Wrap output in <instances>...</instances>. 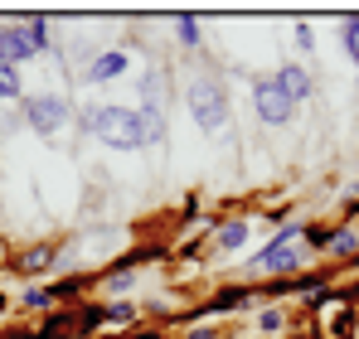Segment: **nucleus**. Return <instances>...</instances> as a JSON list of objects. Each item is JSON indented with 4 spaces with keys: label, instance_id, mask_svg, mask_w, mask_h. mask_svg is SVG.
Segmentation results:
<instances>
[{
    "label": "nucleus",
    "instance_id": "nucleus-1",
    "mask_svg": "<svg viewBox=\"0 0 359 339\" xmlns=\"http://www.w3.org/2000/svg\"><path fill=\"white\" fill-rule=\"evenodd\" d=\"M88 131L102 141V146H112V151H141L146 146V131H141V116L131 112V107H88Z\"/></svg>",
    "mask_w": 359,
    "mask_h": 339
},
{
    "label": "nucleus",
    "instance_id": "nucleus-7",
    "mask_svg": "<svg viewBox=\"0 0 359 339\" xmlns=\"http://www.w3.org/2000/svg\"><path fill=\"white\" fill-rule=\"evenodd\" d=\"M126 63H131V54L126 49H107V54H97L93 63H88V83H112V78H121L126 73Z\"/></svg>",
    "mask_w": 359,
    "mask_h": 339
},
{
    "label": "nucleus",
    "instance_id": "nucleus-9",
    "mask_svg": "<svg viewBox=\"0 0 359 339\" xmlns=\"http://www.w3.org/2000/svg\"><path fill=\"white\" fill-rule=\"evenodd\" d=\"M49 262H54V247H29V252H20L15 272L20 277H39V272H49Z\"/></svg>",
    "mask_w": 359,
    "mask_h": 339
},
{
    "label": "nucleus",
    "instance_id": "nucleus-20",
    "mask_svg": "<svg viewBox=\"0 0 359 339\" xmlns=\"http://www.w3.org/2000/svg\"><path fill=\"white\" fill-rule=\"evenodd\" d=\"M214 335H219L214 325H199V330H189V339H214Z\"/></svg>",
    "mask_w": 359,
    "mask_h": 339
},
{
    "label": "nucleus",
    "instance_id": "nucleus-10",
    "mask_svg": "<svg viewBox=\"0 0 359 339\" xmlns=\"http://www.w3.org/2000/svg\"><path fill=\"white\" fill-rule=\"evenodd\" d=\"M141 131H146V146H151V141H161V136H165V116H161V102H141Z\"/></svg>",
    "mask_w": 359,
    "mask_h": 339
},
{
    "label": "nucleus",
    "instance_id": "nucleus-13",
    "mask_svg": "<svg viewBox=\"0 0 359 339\" xmlns=\"http://www.w3.org/2000/svg\"><path fill=\"white\" fill-rule=\"evenodd\" d=\"M20 88H25L20 83V68L15 63H0V97H20Z\"/></svg>",
    "mask_w": 359,
    "mask_h": 339
},
{
    "label": "nucleus",
    "instance_id": "nucleus-19",
    "mask_svg": "<svg viewBox=\"0 0 359 339\" xmlns=\"http://www.w3.org/2000/svg\"><path fill=\"white\" fill-rule=\"evenodd\" d=\"M107 286H112V291H121V286H131V272H112V277H107Z\"/></svg>",
    "mask_w": 359,
    "mask_h": 339
},
{
    "label": "nucleus",
    "instance_id": "nucleus-3",
    "mask_svg": "<svg viewBox=\"0 0 359 339\" xmlns=\"http://www.w3.org/2000/svg\"><path fill=\"white\" fill-rule=\"evenodd\" d=\"M301 257H306V228H282L277 242H267V247L257 252L252 272H262V277H287V272L301 267Z\"/></svg>",
    "mask_w": 359,
    "mask_h": 339
},
{
    "label": "nucleus",
    "instance_id": "nucleus-14",
    "mask_svg": "<svg viewBox=\"0 0 359 339\" xmlns=\"http://www.w3.org/2000/svg\"><path fill=\"white\" fill-rule=\"evenodd\" d=\"M175 34H180V44H184V49H194V44H199V25H194V15H180V20H175Z\"/></svg>",
    "mask_w": 359,
    "mask_h": 339
},
{
    "label": "nucleus",
    "instance_id": "nucleus-15",
    "mask_svg": "<svg viewBox=\"0 0 359 339\" xmlns=\"http://www.w3.org/2000/svg\"><path fill=\"white\" fill-rule=\"evenodd\" d=\"M54 300H59L54 291H25V310H49Z\"/></svg>",
    "mask_w": 359,
    "mask_h": 339
},
{
    "label": "nucleus",
    "instance_id": "nucleus-8",
    "mask_svg": "<svg viewBox=\"0 0 359 339\" xmlns=\"http://www.w3.org/2000/svg\"><path fill=\"white\" fill-rule=\"evenodd\" d=\"M277 83H282V92H287L292 102H306V97H311V73H306L301 63H287V68L277 73Z\"/></svg>",
    "mask_w": 359,
    "mask_h": 339
},
{
    "label": "nucleus",
    "instance_id": "nucleus-16",
    "mask_svg": "<svg viewBox=\"0 0 359 339\" xmlns=\"http://www.w3.org/2000/svg\"><path fill=\"white\" fill-rule=\"evenodd\" d=\"M345 49H350V58L359 63V20H350V25H345Z\"/></svg>",
    "mask_w": 359,
    "mask_h": 339
},
{
    "label": "nucleus",
    "instance_id": "nucleus-17",
    "mask_svg": "<svg viewBox=\"0 0 359 339\" xmlns=\"http://www.w3.org/2000/svg\"><path fill=\"white\" fill-rule=\"evenodd\" d=\"M102 315H107V320H117V325H121V320H136V305H121V300H117V305H107Z\"/></svg>",
    "mask_w": 359,
    "mask_h": 339
},
{
    "label": "nucleus",
    "instance_id": "nucleus-6",
    "mask_svg": "<svg viewBox=\"0 0 359 339\" xmlns=\"http://www.w3.org/2000/svg\"><path fill=\"white\" fill-rule=\"evenodd\" d=\"M25 121L39 136H54L63 121H68V97L63 92H34V97H25Z\"/></svg>",
    "mask_w": 359,
    "mask_h": 339
},
{
    "label": "nucleus",
    "instance_id": "nucleus-2",
    "mask_svg": "<svg viewBox=\"0 0 359 339\" xmlns=\"http://www.w3.org/2000/svg\"><path fill=\"white\" fill-rule=\"evenodd\" d=\"M184 102H189V116L199 121V131H224V126H229V92H224V83H219L214 73L189 78Z\"/></svg>",
    "mask_w": 359,
    "mask_h": 339
},
{
    "label": "nucleus",
    "instance_id": "nucleus-18",
    "mask_svg": "<svg viewBox=\"0 0 359 339\" xmlns=\"http://www.w3.org/2000/svg\"><path fill=\"white\" fill-rule=\"evenodd\" d=\"M282 325H287V320H282V310H262V330H267V335H277Z\"/></svg>",
    "mask_w": 359,
    "mask_h": 339
},
{
    "label": "nucleus",
    "instance_id": "nucleus-5",
    "mask_svg": "<svg viewBox=\"0 0 359 339\" xmlns=\"http://www.w3.org/2000/svg\"><path fill=\"white\" fill-rule=\"evenodd\" d=\"M252 112H257V121H267V126H287L297 116V102L282 92L277 78H257L252 83Z\"/></svg>",
    "mask_w": 359,
    "mask_h": 339
},
{
    "label": "nucleus",
    "instance_id": "nucleus-12",
    "mask_svg": "<svg viewBox=\"0 0 359 339\" xmlns=\"http://www.w3.org/2000/svg\"><path fill=\"white\" fill-rule=\"evenodd\" d=\"M325 247H330L335 257H355V252H359V233H350V228H345V233H330Z\"/></svg>",
    "mask_w": 359,
    "mask_h": 339
},
{
    "label": "nucleus",
    "instance_id": "nucleus-11",
    "mask_svg": "<svg viewBox=\"0 0 359 339\" xmlns=\"http://www.w3.org/2000/svg\"><path fill=\"white\" fill-rule=\"evenodd\" d=\"M214 242H219L224 252H233V247H243V242H248V223H243V219H229V223H224L219 233H214Z\"/></svg>",
    "mask_w": 359,
    "mask_h": 339
},
{
    "label": "nucleus",
    "instance_id": "nucleus-4",
    "mask_svg": "<svg viewBox=\"0 0 359 339\" xmlns=\"http://www.w3.org/2000/svg\"><path fill=\"white\" fill-rule=\"evenodd\" d=\"M49 34H44V20H20V25H5L0 29V63H25V58L44 54Z\"/></svg>",
    "mask_w": 359,
    "mask_h": 339
}]
</instances>
